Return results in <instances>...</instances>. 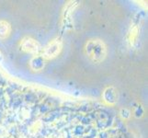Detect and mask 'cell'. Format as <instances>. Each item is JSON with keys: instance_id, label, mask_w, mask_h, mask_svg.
<instances>
[{"instance_id": "cell-1", "label": "cell", "mask_w": 148, "mask_h": 138, "mask_svg": "<svg viewBox=\"0 0 148 138\" xmlns=\"http://www.w3.org/2000/svg\"><path fill=\"white\" fill-rule=\"evenodd\" d=\"M85 53L93 63L99 64L103 62L107 56L106 44L99 39L90 40L85 45Z\"/></svg>"}, {"instance_id": "cell-2", "label": "cell", "mask_w": 148, "mask_h": 138, "mask_svg": "<svg viewBox=\"0 0 148 138\" xmlns=\"http://www.w3.org/2000/svg\"><path fill=\"white\" fill-rule=\"evenodd\" d=\"M63 49V42L60 39H55L44 48L42 57L44 60H51L58 56Z\"/></svg>"}, {"instance_id": "cell-3", "label": "cell", "mask_w": 148, "mask_h": 138, "mask_svg": "<svg viewBox=\"0 0 148 138\" xmlns=\"http://www.w3.org/2000/svg\"><path fill=\"white\" fill-rule=\"evenodd\" d=\"M20 48L23 52L29 54H38L42 47L40 44L37 42L36 40H34L32 38H25L22 40V42L20 43Z\"/></svg>"}, {"instance_id": "cell-4", "label": "cell", "mask_w": 148, "mask_h": 138, "mask_svg": "<svg viewBox=\"0 0 148 138\" xmlns=\"http://www.w3.org/2000/svg\"><path fill=\"white\" fill-rule=\"evenodd\" d=\"M29 67L36 72L42 71L45 67V60L40 55H34L29 61Z\"/></svg>"}, {"instance_id": "cell-5", "label": "cell", "mask_w": 148, "mask_h": 138, "mask_svg": "<svg viewBox=\"0 0 148 138\" xmlns=\"http://www.w3.org/2000/svg\"><path fill=\"white\" fill-rule=\"evenodd\" d=\"M103 99L104 100L109 104H113L116 102L117 100V94L113 88H108L106 89L103 92Z\"/></svg>"}, {"instance_id": "cell-6", "label": "cell", "mask_w": 148, "mask_h": 138, "mask_svg": "<svg viewBox=\"0 0 148 138\" xmlns=\"http://www.w3.org/2000/svg\"><path fill=\"white\" fill-rule=\"evenodd\" d=\"M11 32V26L7 20H0V39L5 40L8 38Z\"/></svg>"}, {"instance_id": "cell-7", "label": "cell", "mask_w": 148, "mask_h": 138, "mask_svg": "<svg viewBox=\"0 0 148 138\" xmlns=\"http://www.w3.org/2000/svg\"><path fill=\"white\" fill-rule=\"evenodd\" d=\"M120 114L122 119H129L131 116V111L128 109H121Z\"/></svg>"}, {"instance_id": "cell-8", "label": "cell", "mask_w": 148, "mask_h": 138, "mask_svg": "<svg viewBox=\"0 0 148 138\" xmlns=\"http://www.w3.org/2000/svg\"><path fill=\"white\" fill-rule=\"evenodd\" d=\"M2 61H3V54L0 51V62H2Z\"/></svg>"}]
</instances>
